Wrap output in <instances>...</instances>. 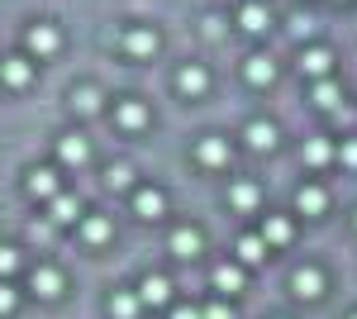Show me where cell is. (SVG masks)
Listing matches in <instances>:
<instances>
[{"instance_id": "32", "label": "cell", "mask_w": 357, "mask_h": 319, "mask_svg": "<svg viewBox=\"0 0 357 319\" xmlns=\"http://www.w3.org/2000/svg\"><path fill=\"white\" fill-rule=\"evenodd\" d=\"M200 319H234V305H229V300H215V305L200 310Z\"/></svg>"}, {"instance_id": "3", "label": "cell", "mask_w": 357, "mask_h": 319, "mask_svg": "<svg viewBox=\"0 0 357 319\" xmlns=\"http://www.w3.org/2000/svg\"><path fill=\"white\" fill-rule=\"evenodd\" d=\"M48 224H82V200H77V195H62V191H57L53 200H48Z\"/></svg>"}, {"instance_id": "9", "label": "cell", "mask_w": 357, "mask_h": 319, "mask_svg": "<svg viewBox=\"0 0 357 319\" xmlns=\"http://www.w3.org/2000/svg\"><path fill=\"white\" fill-rule=\"evenodd\" d=\"M291 234H296V229H291V219H286V214H267L257 239L267 243V248H286V243H291Z\"/></svg>"}, {"instance_id": "23", "label": "cell", "mask_w": 357, "mask_h": 319, "mask_svg": "<svg viewBox=\"0 0 357 319\" xmlns=\"http://www.w3.org/2000/svg\"><path fill=\"white\" fill-rule=\"evenodd\" d=\"M195 158L205 162V167H224V162H229V143H224V138H205V143L195 148Z\"/></svg>"}, {"instance_id": "4", "label": "cell", "mask_w": 357, "mask_h": 319, "mask_svg": "<svg viewBox=\"0 0 357 319\" xmlns=\"http://www.w3.org/2000/svg\"><path fill=\"white\" fill-rule=\"evenodd\" d=\"M176 91H181V96H205V91H210V72H205V67H200V62H186V67H181V72H176Z\"/></svg>"}, {"instance_id": "37", "label": "cell", "mask_w": 357, "mask_h": 319, "mask_svg": "<svg viewBox=\"0 0 357 319\" xmlns=\"http://www.w3.org/2000/svg\"><path fill=\"white\" fill-rule=\"evenodd\" d=\"M333 119H338L343 129H353V124H357V110H343V105H338V110H333Z\"/></svg>"}, {"instance_id": "17", "label": "cell", "mask_w": 357, "mask_h": 319, "mask_svg": "<svg viewBox=\"0 0 357 319\" xmlns=\"http://www.w3.org/2000/svg\"><path fill=\"white\" fill-rule=\"evenodd\" d=\"M114 124H119V129H143V124H148L143 101H119V105H114Z\"/></svg>"}, {"instance_id": "29", "label": "cell", "mask_w": 357, "mask_h": 319, "mask_svg": "<svg viewBox=\"0 0 357 319\" xmlns=\"http://www.w3.org/2000/svg\"><path fill=\"white\" fill-rule=\"evenodd\" d=\"M105 186H110V191H129V186H134V172L119 162V167H110V172H105Z\"/></svg>"}, {"instance_id": "24", "label": "cell", "mask_w": 357, "mask_h": 319, "mask_svg": "<svg viewBox=\"0 0 357 319\" xmlns=\"http://www.w3.org/2000/svg\"><path fill=\"white\" fill-rule=\"evenodd\" d=\"M138 305H143V300H138L134 291H114L110 295V319H134Z\"/></svg>"}, {"instance_id": "16", "label": "cell", "mask_w": 357, "mask_h": 319, "mask_svg": "<svg viewBox=\"0 0 357 319\" xmlns=\"http://www.w3.org/2000/svg\"><path fill=\"white\" fill-rule=\"evenodd\" d=\"M0 77H5V86L20 91V86H29V77H33V62H29V57H5V62H0Z\"/></svg>"}, {"instance_id": "6", "label": "cell", "mask_w": 357, "mask_h": 319, "mask_svg": "<svg viewBox=\"0 0 357 319\" xmlns=\"http://www.w3.org/2000/svg\"><path fill=\"white\" fill-rule=\"evenodd\" d=\"M210 281H215V291L238 295V291H243V281H248V272H243L238 262H220L215 272H210Z\"/></svg>"}, {"instance_id": "14", "label": "cell", "mask_w": 357, "mask_h": 319, "mask_svg": "<svg viewBox=\"0 0 357 319\" xmlns=\"http://www.w3.org/2000/svg\"><path fill=\"white\" fill-rule=\"evenodd\" d=\"M24 186H29V195H38V200H53L57 195V172L53 167H33Z\"/></svg>"}, {"instance_id": "28", "label": "cell", "mask_w": 357, "mask_h": 319, "mask_svg": "<svg viewBox=\"0 0 357 319\" xmlns=\"http://www.w3.org/2000/svg\"><path fill=\"white\" fill-rule=\"evenodd\" d=\"M305 162H310V167H324V162H333L329 138H310V143H305Z\"/></svg>"}, {"instance_id": "20", "label": "cell", "mask_w": 357, "mask_h": 319, "mask_svg": "<svg viewBox=\"0 0 357 319\" xmlns=\"http://www.w3.org/2000/svg\"><path fill=\"white\" fill-rule=\"evenodd\" d=\"M234 253H238V267H257V262H262V258H267V243L257 239V234H243Z\"/></svg>"}, {"instance_id": "39", "label": "cell", "mask_w": 357, "mask_h": 319, "mask_svg": "<svg viewBox=\"0 0 357 319\" xmlns=\"http://www.w3.org/2000/svg\"><path fill=\"white\" fill-rule=\"evenodd\" d=\"M353 224H357V214H353Z\"/></svg>"}, {"instance_id": "5", "label": "cell", "mask_w": 357, "mask_h": 319, "mask_svg": "<svg viewBox=\"0 0 357 319\" xmlns=\"http://www.w3.org/2000/svg\"><path fill=\"white\" fill-rule=\"evenodd\" d=\"M291 291L301 295V300H319V295H324V272H319V267H301V272L291 276Z\"/></svg>"}, {"instance_id": "22", "label": "cell", "mask_w": 357, "mask_h": 319, "mask_svg": "<svg viewBox=\"0 0 357 319\" xmlns=\"http://www.w3.org/2000/svg\"><path fill=\"white\" fill-rule=\"evenodd\" d=\"M124 48H129L134 57H153L158 53V34H153V29H134V34L124 38Z\"/></svg>"}, {"instance_id": "15", "label": "cell", "mask_w": 357, "mask_h": 319, "mask_svg": "<svg viewBox=\"0 0 357 319\" xmlns=\"http://www.w3.org/2000/svg\"><path fill=\"white\" fill-rule=\"evenodd\" d=\"M243 77L252 81V86H272V81H276V62L267 53H252V57H248V67H243Z\"/></svg>"}, {"instance_id": "19", "label": "cell", "mask_w": 357, "mask_h": 319, "mask_svg": "<svg viewBox=\"0 0 357 319\" xmlns=\"http://www.w3.org/2000/svg\"><path fill=\"white\" fill-rule=\"evenodd\" d=\"M243 138H248V148H257V153H262V148H276V124H267V119H252V124L243 129Z\"/></svg>"}, {"instance_id": "27", "label": "cell", "mask_w": 357, "mask_h": 319, "mask_svg": "<svg viewBox=\"0 0 357 319\" xmlns=\"http://www.w3.org/2000/svg\"><path fill=\"white\" fill-rule=\"evenodd\" d=\"M229 205H234V210H257V186H252V181L229 186Z\"/></svg>"}, {"instance_id": "31", "label": "cell", "mask_w": 357, "mask_h": 319, "mask_svg": "<svg viewBox=\"0 0 357 319\" xmlns=\"http://www.w3.org/2000/svg\"><path fill=\"white\" fill-rule=\"evenodd\" d=\"M333 158L343 162V167H353V172H357V138H343V148H338Z\"/></svg>"}, {"instance_id": "21", "label": "cell", "mask_w": 357, "mask_h": 319, "mask_svg": "<svg viewBox=\"0 0 357 319\" xmlns=\"http://www.w3.org/2000/svg\"><path fill=\"white\" fill-rule=\"evenodd\" d=\"M57 158L67 162V167H82V162L91 158V148H86V138H77V133H67V138L57 143Z\"/></svg>"}, {"instance_id": "8", "label": "cell", "mask_w": 357, "mask_h": 319, "mask_svg": "<svg viewBox=\"0 0 357 319\" xmlns=\"http://www.w3.org/2000/svg\"><path fill=\"white\" fill-rule=\"evenodd\" d=\"M238 29H243V34H267V29H272V10L257 5V0H248L243 10H238Z\"/></svg>"}, {"instance_id": "18", "label": "cell", "mask_w": 357, "mask_h": 319, "mask_svg": "<svg viewBox=\"0 0 357 319\" xmlns=\"http://www.w3.org/2000/svg\"><path fill=\"white\" fill-rule=\"evenodd\" d=\"M105 239H110V219L105 214H82V243L100 248Z\"/></svg>"}, {"instance_id": "11", "label": "cell", "mask_w": 357, "mask_h": 319, "mask_svg": "<svg viewBox=\"0 0 357 319\" xmlns=\"http://www.w3.org/2000/svg\"><path fill=\"white\" fill-rule=\"evenodd\" d=\"M24 48H29L33 57H48V53H57V29H53V24H33V29L24 34Z\"/></svg>"}, {"instance_id": "35", "label": "cell", "mask_w": 357, "mask_h": 319, "mask_svg": "<svg viewBox=\"0 0 357 319\" xmlns=\"http://www.w3.org/2000/svg\"><path fill=\"white\" fill-rule=\"evenodd\" d=\"M291 34H296V38H310V34H314V20H310V15H296V20H291Z\"/></svg>"}, {"instance_id": "2", "label": "cell", "mask_w": 357, "mask_h": 319, "mask_svg": "<svg viewBox=\"0 0 357 319\" xmlns=\"http://www.w3.org/2000/svg\"><path fill=\"white\" fill-rule=\"evenodd\" d=\"M29 291L38 295V300H57L62 295V272L57 267H33L29 272Z\"/></svg>"}, {"instance_id": "1", "label": "cell", "mask_w": 357, "mask_h": 319, "mask_svg": "<svg viewBox=\"0 0 357 319\" xmlns=\"http://www.w3.org/2000/svg\"><path fill=\"white\" fill-rule=\"evenodd\" d=\"M167 248H172V258L191 262V258H200V248H205V239H200V229H191V224H181V229H172V239H167Z\"/></svg>"}, {"instance_id": "12", "label": "cell", "mask_w": 357, "mask_h": 319, "mask_svg": "<svg viewBox=\"0 0 357 319\" xmlns=\"http://www.w3.org/2000/svg\"><path fill=\"white\" fill-rule=\"evenodd\" d=\"M329 67H333L329 48H305V53H301V72H305V77L324 81V77H329Z\"/></svg>"}, {"instance_id": "34", "label": "cell", "mask_w": 357, "mask_h": 319, "mask_svg": "<svg viewBox=\"0 0 357 319\" xmlns=\"http://www.w3.org/2000/svg\"><path fill=\"white\" fill-rule=\"evenodd\" d=\"M29 239H33V243H48V239H53V224H48V219H33V224H29Z\"/></svg>"}, {"instance_id": "30", "label": "cell", "mask_w": 357, "mask_h": 319, "mask_svg": "<svg viewBox=\"0 0 357 319\" xmlns=\"http://www.w3.org/2000/svg\"><path fill=\"white\" fill-rule=\"evenodd\" d=\"M15 267H20V248H10V243H0V281H5V276H10Z\"/></svg>"}, {"instance_id": "25", "label": "cell", "mask_w": 357, "mask_h": 319, "mask_svg": "<svg viewBox=\"0 0 357 319\" xmlns=\"http://www.w3.org/2000/svg\"><path fill=\"white\" fill-rule=\"evenodd\" d=\"M338 101H343L338 81H329V77H324V81H314V105H319V110H329V114H333V110H338Z\"/></svg>"}, {"instance_id": "36", "label": "cell", "mask_w": 357, "mask_h": 319, "mask_svg": "<svg viewBox=\"0 0 357 319\" xmlns=\"http://www.w3.org/2000/svg\"><path fill=\"white\" fill-rule=\"evenodd\" d=\"M224 34V20L220 15H205V38H220Z\"/></svg>"}, {"instance_id": "33", "label": "cell", "mask_w": 357, "mask_h": 319, "mask_svg": "<svg viewBox=\"0 0 357 319\" xmlns=\"http://www.w3.org/2000/svg\"><path fill=\"white\" fill-rule=\"evenodd\" d=\"M15 305H20V291H15L10 281H0V315H10Z\"/></svg>"}, {"instance_id": "13", "label": "cell", "mask_w": 357, "mask_h": 319, "mask_svg": "<svg viewBox=\"0 0 357 319\" xmlns=\"http://www.w3.org/2000/svg\"><path fill=\"white\" fill-rule=\"evenodd\" d=\"M296 210L310 214V219H319V214L329 210V195H324V186H301V191H296Z\"/></svg>"}, {"instance_id": "40", "label": "cell", "mask_w": 357, "mask_h": 319, "mask_svg": "<svg viewBox=\"0 0 357 319\" xmlns=\"http://www.w3.org/2000/svg\"><path fill=\"white\" fill-rule=\"evenodd\" d=\"M353 319H357V315H353Z\"/></svg>"}, {"instance_id": "38", "label": "cell", "mask_w": 357, "mask_h": 319, "mask_svg": "<svg viewBox=\"0 0 357 319\" xmlns=\"http://www.w3.org/2000/svg\"><path fill=\"white\" fill-rule=\"evenodd\" d=\"M172 319H200V310H195V305H176V310H172Z\"/></svg>"}, {"instance_id": "26", "label": "cell", "mask_w": 357, "mask_h": 319, "mask_svg": "<svg viewBox=\"0 0 357 319\" xmlns=\"http://www.w3.org/2000/svg\"><path fill=\"white\" fill-rule=\"evenodd\" d=\"M72 110H77V114H96V110H100V91H96V86H77V91H72Z\"/></svg>"}, {"instance_id": "10", "label": "cell", "mask_w": 357, "mask_h": 319, "mask_svg": "<svg viewBox=\"0 0 357 319\" xmlns=\"http://www.w3.org/2000/svg\"><path fill=\"white\" fill-rule=\"evenodd\" d=\"M138 300H143V305H167V300H172V281L158 276V272H148V276L138 281Z\"/></svg>"}, {"instance_id": "7", "label": "cell", "mask_w": 357, "mask_h": 319, "mask_svg": "<svg viewBox=\"0 0 357 319\" xmlns=\"http://www.w3.org/2000/svg\"><path fill=\"white\" fill-rule=\"evenodd\" d=\"M162 210H167V195L158 186L134 191V214H138V219H162Z\"/></svg>"}]
</instances>
